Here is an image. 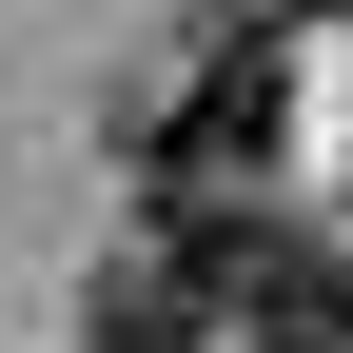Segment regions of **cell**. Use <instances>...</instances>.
Segmentation results:
<instances>
[{
  "label": "cell",
  "instance_id": "obj_1",
  "mask_svg": "<svg viewBox=\"0 0 353 353\" xmlns=\"http://www.w3.org/2000/svg\"><path fill=\"white\" fill-rule=\"evenodd\" d=\"M79 353H353V255L275 216H138L99 255Z\"/></svg>",
  "mask_w": 353,
  "mask_h": 353
},
{
  "label": "cell",
  "instance_id": "obj_2",
  "mask_svg": "<svg viewBox=\"0 0 353 353\" xmlns=\"http://www.w3.org/2000/svg\"><path fill=\"white\" fill-rule=\"evenodd\" d=\"M275 138H294V59L275 39H216V59L138 118V176H157V216H236L255 176H275Z\"/></svg>",
  "mask_w": 353,
  "mask_h": 353
},
{
  "label": "cell",
  "instance_id": "obj_3",
  "mask_svg": "<svg viewBox=\"0 0 353 353\" xmlns=\"http://www.w3.org/2000/svg\"><path fill=\"white\" fill-rule=\"evenodd\" d=\"M196 20H216V39H255V20H334V0H196Z\"/></svg>",
  "mask_w": 353,
  "mask_h": 353
}]
</instances>
